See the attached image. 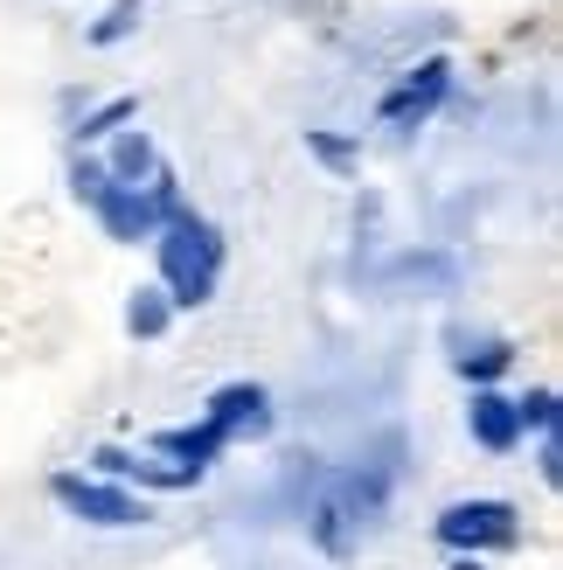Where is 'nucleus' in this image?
I'll list each match as a JSON object with an SVG mask.
<instances>
[{"instance_id":"9b49d317","label":"nucleus","mask_w":563,"mask_h":570,"mask_svg":"<svg viewBox=\"0 0 563 570\" xmlns=\"http://www.w3.org/2000/svg\"><path fill=\"white\" fill-rule=\"evenodd\" d=\"M453 368H460V376H466L473 390H494V383H501V376L515 368V348H508L501 334H481V341H473V334H460V348H453Z\"/></svg>"},{"instance_id":"f03ea898","label":"nucleus","mask_w":563,"mask_h":570,"mask_svg":"<svg viewBox=\"0 0 563 570\" xmlns=\"http://www.w3.org/2000/svg\"><path fill=\"white\" fill-rule=\"evenodd\" d=\"M223 258H230V244H223V230L203 216V209H175L154 230V265H160V293H167V306L175 313H188V306H209L216 299V285H223Z\"/></svg>"},{"instance_id":"1a4fd4ad","label":"nucleus","mask_w":563,"mask_h":570,"mask_svg":"<svg viewBox=\"0 0 563 570\" xmlns=\"http://www.w3.org/2000/svg\"><path fill=\"white\" fill-rule=\"evenodd\" d=\"M154 452H160L167 466H181L188 480H203V473L223 466V452H230V445H223V432H209V424L195 417V424H167V432H154Z\"/></svg>"},{"instance_id":"7ed1b4c3","label":"nucleus","mask_w":563,"mask_h":570,"mask_svg":"<svg viewBox=\"0 0 563 570\" xmlns=\"http://www.w3.org/2000/svg\"><path fill=\"white\" fill-rule=\"evenodd\" d=\"M432 535L453 557H508L522 550V508L501 494H473V501H445Z\"/></svg>"},{"instance_id":"a211bd4d","label":"nucleus","mask_w":563,"mask_h":570,"mask_svg":"<svg viewBox=\"0 0 563 570\" xmlns=\"http://www.w3.org/2000/svg\"><path fill=\"white\" fill-rule=\"evenodd\" d=\"M536 473H543V488H563V432L536 439Z\"/></svg>"},{"instance_id":"39448f33","label":"nucleus","mask_w":563,"mask_h":570,"mask_svg":"<svg viewBox=\"0 0 563 570\" xmlns=\"http://www.w3.org/2000/svg\"><path fill=\"white\" fill-rule=\"evenodd\" d=\"M453 98V56H417V63L389 83V98L376 105V126L389 132H417L425 119H438V105Z\"/></svg>"},{"instance_id":"20e7f679","label":"nucleus","mask_w":563,"mask_h":570,"mask_svg":"<svg viewBox=\"0 0 563 570\" xmlns=\"http://www.w3.org/2000/svg\"><path fill=\"white\" fill-rule=\"evenodd\" d=\"M49 501L83 529H147L154 522L147 494L119 488V480H98V473H49Z\"/></svg>"},{"instance_id":"9d476101","label":"nucleus","mask_w":563,"mask_h":570,"mask_svg":"<svg viewBox=\"0 0 563 570\" xmlns=\"http://www.w3.org/2000/svg\"><path fill=\"white\" fill-rule=\"evenodd\" d=\"M105 175L111 181H126V188H139V181H154V167H160V147H154V139L147 132H139V126H126V132H111L105 139Z\"/></svg>"},{"instance_id":"f8f14e48","label":"nucleus","mask_w":563,"mask_h":570,"mask_svg":"<svg viewBox=\"0 0 563 570\" xmlns=\"http://www.w3.org/2000/svg\"><path fill=\"white\" fill-rule=\"evenodd\" d=\"M383 278L389 285H425L417 299H438V293H460V258H445V250H404Z\"/></svg>"},{"instance_id":"6ab92c4d","label":"nucleus","mask_w":563,"mask_h":570,"mask_svg":"<svg viewBox=\"0 0 563 570\" xmlns=\"http://www.w3.org/2000/svg\"><path fill=\"white\" fill-rule=\"evenodd\" d=\"M445 570H487V557H453Z\"/></svg>"},{"instance_id":"ddd939ff","label":"nucleus","mask_w":563,"mask_h":570,"mask_svg":"<svg viewBox=\"0 0 563 570\" xmlns=\"http://www.w3.org/2000/svg\"><path fill=\"white\" fill-rule=\"evenodd\" d=\"M132 119H139V98H105L98 111H83V119L70 126V139H77V154H83V147H105V139H111V132H126Z\"/></svg>"},{"instance_id":"dca6fc26","label":"nucleus","mask_w":563,"mask_h":570,"mask_svg":"<svg viewBox=\"0 0 563 570\" xmlns=\"http://www.w3.org/2000/svg\"><path fill=\"white\" fill-rule=\"evenodd\" d=\"M306 154H314L327 175H355V167H362V147L348 132H327V126H306Z\"/></svg>"},{"instance_id":"0eeeda50","label":"nucleus","mask_w":563,"mask_h":570,"mask_svg":"<svg viewBox=\"0 0 563 570\" xmlns=\"http://www.w3.org/2000/svg\"><path fill=\"white\" fill-rule=\"evenodd\" d=\"M466 439L487 452V460H508V452H522V417H515V396L508 390H473L466 396Z\"/></svg>"},{"instance_id":"423d86ee","label":"nucleus","mask_w":563,"mask_h":570,"mask_svg":"<svg viewBox=\"0 0 563 570\" xmlns=\"http://www.w3.org/2000/svg\"><path fill=\"white\" fill-rule=\"evenodd\" d=\"M203 424L209 432H223V445H244V439H265L271 432V390L265 383H216L209 390V404H203Z\"/></svg>"},{"instance_id":"6e6552de","label":"nucleus","mask_w":563,"mask_h":570,"mask_svg":"<svg viewBox=\"0 0 563 570\" xmlns=\"http://www.w3.org/2000/svg\"><path fill=\"white\" fill-rule=\"evenodd\" d=\"M91 473H98V480H119V488H132V494H181V488H195L181 466L139 460V452H126V445H98V452H91Z\"/></svg>"},{"instance_id":"f3484780","label":"nucleus","mask_w":563,"mask_h":570,"mask_svg":"<svg viewBox=\"0 0 563 570\" xmlns=\"http://www.w3.org/2000/svg\"><path fill=\"white\" fill-rule=\"evenodd\" d=\"M139 21H147V0H111V14H98L91 28H83V42H91V49H111V42H126Z\"/></svg>"},{"instance_id":"2eb2a0df","label":"nucleus","mask_w":563,"mask_h":570,"mask_svg":"<svg viewBox=\"0 0 563 570\" xmlns=\"http://www.w3.org/2000/svg\"><path fill=\"white\" fill-rule=\"evenodd\" d=\"M515 417H522V439H550V432H563V396L543 383V390L515 396Z\"/></svg>"},{"instance_id":"4468645a","label":"nucleus","mask_w":563,"mask_h":570,"mask_svg":"<svg viewBox=\"0 0 563 570\" xmlns=\"http://www.w3.org/2000/svg\"><path fill=\"white\" fill-rule=\"evenodd\" d=\"M167 327H175V306H167L160 285H139V293L126 299V334L132 341H160Z\"/></svg>"},{"instance_id":"f257e3e1","label":"nucleus","mask_w":563,"mask_h":570,"mask_svg":"<svg viewBox=\"0 0 563 570\" xmlns=\"http://www.w3.org/2000/svg\"><path fill=\"white\" fill-rule=\"evenodd\" d=\"M70 195L105 223V237H111V244H154V230L181 209V175L160 160V167H154V181L126 188V181H111L91 154H77V160H70Z\"/></svg>"}]
</instances>
